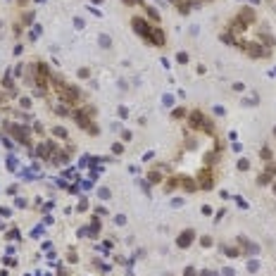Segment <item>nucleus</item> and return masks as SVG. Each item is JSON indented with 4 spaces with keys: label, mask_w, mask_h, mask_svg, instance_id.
<instances>
[{
    "label": "nucleus",
    "mask_w": 276,
    "mask_h": 276,
    "mask_svg": "<svg viewBox=\"0 0 276 276\" xmlns=\"http://www.w3.org/2000/svg\"><path fill=\"white\" fill-rule=\"evenodd\" d=\"M176 2H193V0H176Z\"/></svg>",
    "instance_id": "39448f33"
},
{
    "label": "nucleus",
    "mask_w": 276,
    "mask_h": 276,
    "mask_svg": "<svg viewBox=\"0 0 276 276\" xmlns=\"http://www.w3.org/2000/svg\"><path fill=\"white\" fill-rule=\"evenodd\" d=\"M190 241H193V231H186L183 236H181V238H178V245H181V248H186Z\"/></svg>",
    "instance_id": "7ed1b4c3"
},
{
    "label": "nucleus",
    "mask_w": 276,
    "mask_h": 276,
    "mask_svg": "<svg viewBox=\"0 0 276 276\" xmlns=\"http://www.w3.org/2000/svg\"><path fill=\"white\" fill-rule=\"evenodd\" d=\"M202 186H212V174H207V171H205V174H202Z\"/></svg>",
    "instance_id": "20e7f679"
},
{
    "label": "nucleus",
    "mask_w": 276,
    "mask_h": 276,
    "mask_svg": "<svg viewBox=\"0 0 276 276\" xmlns=\"http://www.w3.org/2000/svg\"><path fill=\"white\" fill-rule=\"evenodd\" d=\"M134 29L141 36H145V38H150V41H152V29L145 26V22H143V19H134Z\"/></svg>",
    "instance_id": "f257e3e1"
},
{
    "label": "nucleus",
    "mask_w": 276,
    "mask_h": 276,
    "mask_svg": "<svg viewBox=\"0 0 276 276\" xmlns=\"http://www.w3.org/2000/svg\"><path fill=\"white\" fill-rule=\"evenodd\" d=\"M36 79H41L38 83H45V79H48V71H45L43 64H36Z\"/></svg>",
    "instance_id": "f03ea898"
},
{
    "label": "nucleus",
    "mask_w": 276,
    "mask_h": 276,
    "mask_svg": "<svg viewBox=\"0 0 276 276\" xmlns=\"http://www.w3.org/2000/svg\"><path fill=\"white\" fill-rule=\"evenodd\" d=\"M274 134H276V129H274Z\"/></svg>",
    "instance_id": "423d86ee"
}]
</instances>
